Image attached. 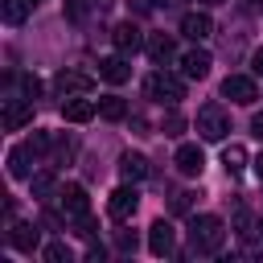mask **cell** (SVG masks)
Returning a JSON list of instances; mask_svg holds the SVG:
<instances>
[{
    "label": "cell",
    "instance_id": "obj_4",
    "mask_svg": "<svg viewBox=\"0 0 263 263\" xmlns=\"http://www.w3.org/2000/svg\"><path fill=\"white\" fill-rule=\"evenodd\" d=\"M222 95H226L230 103H238V107H251V103L259 99V86H255L251 74H226V78H222Z\"/></svg>",
    "mask_w": 263,
    "mask_h": 263
},
{
    "label": "cell",
    "instance_id": "obj_8",
    "mask_svg": "<svg viewBox=\"0 0 263 263\" xmlns=\"http://www.w3.org/2000/svg\"><path fill=\"white\" fill-rule=\"evenodd\" d=\"M53 90L58 95H90L95 90V78L82 74V70H58L53 74Z\"/></svg>",
    "mask_w": 263,
    "mask_h": 263
},
{
    "label": "cell",
    "instance_id": "obj_20",
    "mask_svg": "<svg viewBox=\"0 0 263 263\" xmlns=\"http://www.w3.org/2000/svg\"><path fill=\"white\" fill-rule=\"evenodd\" d=\"M222 164H226V173H230V177H238V173L247 168V148H242V144H226Z\"/></svg>",
    "mask_w": 263,
    "mask_h": 263
},
{
    "label": "cell",
    "instance_id": "obj_11",
    "mask_svg": "<svg viewBox=\"0 0 263 263\" xmlns=\"http://www.w3.org/2000/svg\"><path fill=\"white\" fill-rule=\"evenodd\" d=\"M111 41H115V49H119V53H127V58H132L136 49H144V33H140L132 21L115 25V29H111Z\"/></svg>",
    "mask_w": 263,
    "mask_h": 263
},
{
    "label": "cell",
    "instance_id": "obj_36",
    "mask_svg": "<svg viewBox=\"0 0 263 263\" xmlns=\"http://www.w3.org/2000/svg\"><path fill=\"white\" fill-rule=\"evenodd\" d=\"M259 230H263V218H259Z\"/></svg>",
    "mask_w": 263,
    "mask_h": 263
},
{
    "label": "cell",
    "instance_id": "obj_9",
    "mask_svg": "<svg viewBox=\"0 0 263 263\" xmlns=\"http://www.w3.org/2000/svg\"><path fill=\"white\" fill-rule=\"evenodd\" d=\"M173 247H177V230H173V222H152V230H148V251L156 255V259H164V255H173Z\"/></svg>",
    "mask_w": 263,
    "mask_h": 263
},
{
    "label": "cell",
    "instance_id": "obj_7",
    "mask_svg": "<svg viewBox=\"0 0 263 263\" xmlns=\"http://www.w3.org/2000/svg\"><path fill=\"white\" fill-rule=\"evenodd\" d=\"M136 205H140V193H136V185L127 181V185H119L111 197H107V214L115 218V222H127L132 214H136Z\"/></svg>",
    "mask_w": 263,
    "mask_h": 263
},
{
    "label": "cell",
    "instance_id": "obj_5",
    "mask_svg": "<svg viewBox=\"0 0 263 263\" xmlns=\"http://www.w3.org/2000/svg\"><path fill=\"white\" fill-rule=\"evenodd\" d=\"M58 197H62L58 205H62V218H66V222H82V218L90 214V197H86L82 185H66Z\"/></svg>",
    "mask_w": 263,
    "mask_h": 263
},
{
    "label": "cell",
    "instance_id": "obj_16",
    "mask_svg": "<svg viewBox=\"0 0 263 263\" xmlns=\"http://www.w3.org/2000/svg\"><path fill=\"white\" fill-rule=\"evenodd\" d=\"M95 103L90 99H78V95H66V103H62V119L66 123H86V119H95Z\"/></svg>",
    "mask_w": 263,
    "mask_h": 263
},
{
    "label": "cell",
    "instance_id": "obj_10",
    "mask_svg": "<svg viewBox=\"0 0 263 263\" xmlns=\"http://www.w3.org/2000/svg\"><path fill=\"white\" fill-rule=\"evenodd\" d=\"M37 242H41V226H33V222H12V226H8V247L33 255Z\"/></svg>",
    "mask_w": 263,
    "mask_h": 263
},
{
    "label": "cell",
    "instance_id": "obj_29",
    "mask_svg": "<svg viewBox=\"0 0 263 263\" xmlns=\"http://www.w3.org/2000/svg\"><path fill=\"white\" fill-rule=\"evenodd\" d=\"M189 197H193V193H177V197H173V210L185 214V210H189Z\"/></svg>",
    "mask_w": 263,
    "mask_h": 263
},
{
    "label": "cell",
    "instance_id": "obj_26",
    "mask_svg": "<svg viewBox=\"0 0 263 263\" xmlns=\"http://www.w3.org/2000/svg\"><path fill=\"white\" fill-rule=\"evenodd\" d=\"M160 127H164V136H181V127H185V119H181V115H177V111H168V115H164V123H160Z\"/></svg>",
    "mask_w": 263,
    "mask_h": 263
},
{
    "label": "cell",
    "instance_id": "obj_18",
    "mask_svg": "<svg viewBox=\"0 0 263 263\" xmlns=\"http://www.w3.org/2000/svg\"><path fill=\"white\" fill-rule=\"evenodd\" d=\"M210 66H214V58H210L205 49H189V53L181 58V70H185V78H205V74H210Z\"/></svg>",
    "mask_w": 263,
    "mask_h": 263
},
{
    "label": "cell",
    "instance_id": "obj_1",
    "mask_svg": "<svg viewBox=\"0 0 263 263\" xmlns=\"http://www.w3.org/2000/svg\"><path fill=\"white\" fill-rule=\"evenodd\" d=\"M222 242H226V226H222V218H214V214H197V218L189 222V251H193V255H218Z\"/></svg>",
    "mask_w": 263,
    "mask_h": 263
},
{
    "label": "cell",
    "instance_id": "obj_33",
    "mask_svg": "<svg viewBox=\"0 0 263 263\" xmlns=\"http://www.w3.org/2000/svg\"><path fill=\"white\" fill-rule=\"evenodd\" d=\"M255 177H259V181H263V152H259V156H255Z\"/></svg>",
    "mask_w": 263,
    "mask_h": 263
},
{
    "label": "cell",
    "instance_id": "obj_13",
    "mask_svg": "<svg viewBox=\"0 0 263 263\" xmlns=\"http://www.w3.org/2000/svg\"><path fill=\"white\" fill-rule=\"evenodd\" d=\"M173 164H177V173H185V177H201L205 156H201V148H197V144H181V148H177V156H173Z\"/></svg>",
    "mask_w": 263,
    "mask_h": 263
},
{
    "label": "cell",
    "instance_id": "obj_31",
    "mask_svg": "<svg viewBox=\"0 0 263 263\" xmlns=\"http://www.w3.org/2000/svg\"><path fill=\"white\" fill-rule=\"evenodd\" d=\"M103 255H107L103 247H90V251H86V259H90V263H103Z\"/></svg>",
    "mask_w": 263,
    "mask_h": 263
},
{
    "label": "cell",
    "instance_id": "obj_27",
    "mask_svg": "<svg viewBox=\"0 0 263 263\" xmlns=\"http://www.w3.org/2000/svg\"><path fill=\"white\" fill-rule=\"evenodd\" d=\"M115 247H119L123 255H132V251H136V234H132V230H115Z\"/></svg>",
    "mask_w": 263,
    "mask_h": 263
},
{
    "label": "cell",
    "instance_id": "obj_3",
    "mask_svg": "<svg viewBox=\"0 0 263 263\" xmlns=\"http://www.w3.org/2000/svg\"><path fill=\"white\" fill-rule=\"evenodd\" d=\"M197 132H201V140L218 144V140L230 136V115H226L218 103H205V107L197 111Z\"/></svg>",
    "mask_w": 263,
    "mask_h": 263
},
{
    "label": "cell",
    "instance_id": "obj_24",
    "mask_svg": "<svg viewBox=\"0 0 263 263\" xmlns=\"http://www.w3.org/2000/svg\"><path fill=\"white\" fill-rule=\"evenodd\" d=\"M45 259H49V263H70L74 251H70L66 242H49V247H45Z\"/></svg>",
    "mask_w": 263,
    "mask_h": 263
},
{
    "label": "cell",
    "instance_id": "obj_19",
    "mask_svg": "<svg viewBox=\"0 0 263 263\" xmlns=\"http://www.w3.org/2000/svg\"><path fill=\"white\" fill-rule=\"evenodd\" d=\"M119 177L132 181V185L144 181V177H148V160H144L140 152H123V156H119Z\"/></svg>",
    "mask_w": 263,
    "mask_h": 263
},
{
    "label": "cell",
    "instance_id": "obj_32",
    "mask_svg": "<svg viewBox=\"0 0 263 263\" xmlns=\"http://www.w3.org/2000/svg\"><path fill=\"white\" fill-rule=\"evenodd\" d=\"M251 132H255V136H259V140H263V111H259V115H255V119H251Z\"/></svg>",
    "mask_w": 263,
    "mask_h": 263
},
{
    "label": "cell",
    "instance_id": "obj_14",
    "mask_svg": "<svg viewBox=\"0 0 263 263\" xmlns=\"http://www.w3.org/2000/svg\"><path fill=\"white\" fill-rule=\"evenodd\" d=\"M181 33H185L189 41H205V37L214 33L210 12H185V16H181Z\"/></svg>",
    "mask_w": 263,
    "mask_h": 263
},
{
    "label": "cell",
    "instance_id": "obj_15",
    "mask_svg": "<svg viewBox=\"0 0 263 263\" xmlns=\"http://www.w3.org/2000/svg\"><path fill=\"white\" fill-rule=\"evenodd\" d=\"M144 49H148V58H152L156 66H168L173 53H177V41H173L168 33H152V37L144 41Z\"/></svg>",
    "mask_w": 263,
    "mask_h": 263
},
{
    "label": "cell",
    "instance_id": "obj_21",
    "mask_svg": "<svg viewBox=\"0 0 263 263\" xmlns=\"http://www.w3.org/2000/svg\"><path fill=\"white\" fill-rule=\"evenodd\" d=\"M29 185H33V197H41V201H49V197L58 193V177H53V173H33Z\"/></svg>",
    "mask_w": 263,
    "mask_h": 263
},
{
    "label": "cell",
    "instance_id": "obj_6",
    "mask_svg": "<svg viewBox=\"0 0 263 263\" xmlns=\"http://www.w3.org/2000/svg\"><path fill=\"white\" fill-rule=\"evenodd\" d=\"M29 123H33V99L8 95V99H4V127H8V132H21V127H29Z\"/></svg>",
    "mask_w": 263,
    "mask_h": 263
},
{
    "label": "cell",
    "instance_id": "obj_12",
    "mask_svg": "<svg viewBox=\"0 0 263 263\" xmlns=\"http://www.w3.org/2000/svg\"><path fill=\"white\" fill-rule=\"evenodd\" d=\"M99 78H103V82H111V86L127 82V78H132L127 53H111V58H103V62H99Z\"/></svg>",
    "mask_w": 263,
    "mask_h": 263
},
{
    "label": "cell",
    "instance_id": "obj_23",
    "mask_svg": "<svg viewBox=\"0 0 263 263\" xmlns=\"http://www.w3.org/2000/svg\"><path fill=\"white\" fill-rule=\"evenodd\" d=\"M29 0H0V12H4V21L8 25H25V16H29Z\"/></svg>",
    "mask_w": 263,
    "mask_h": 263
},
{
    "label": "cell",
    "instance_id": "obj_17",
    "mask_svg": "<svg viewBox=\"0 0 263 263\" xmlns=\"http://www.w3.org/2000/svg\"><path fill=\"white\" fill-rule=\"evenodd\" d=\"M33 156H37V152L29 148V140H25V144H16V148L8 152V177H12V181L33 177V173H29V160H33Z\"/></svg>",
    "mask_w": 263,
    "mask_h": 263
},
{
    "label": "cell",
    "instance_id": "obj_35",
    "mask_svg": "<svg viewBox=\"0 0 263 263\" xmlns=\"http://www.w3.org/2000/svg\"><path fill=\"white\" fill-rule=\"evenodd\" d=\"M201 4H218V0H201Z\"/></svg>",
    "mask_w": 263,
    "mask_h": 263
},
{
    "label": "cell",
    "instance_id": "obj_25",
    "mask_svg": "<svg viewBox=\"0 0 263 263\" xmlns=\"http://www.w3.org/2000/svg\"><path fill=\"white\" fill-rule=\"evenodd\" d=\"M21 90H25V99H37L41 95V78L37 74H21Z\"/></svg>",
    "mask_w": 263,
    "mask_h": 263
},
{
    "label": "cell",
    "instance_id": "obj_22",
    "mask_svg": "<svg viewBox=\"0 0 263 263\" xmlns=\"http://www.w3.org/2000/svg\"><path fill=\"white\" fill-rule=\"evenodd\" d=\"M99 115H103V119H107V123H119V119H123V115H127V103H123V99H119V95H107V99H103V103H99Z\"/></svg>",
    "mask_w": 263,
    "mask_h": 263
},
{
    "label": "cell",
    "instance_id": "obj_2",
    "mask_svg": "<svg viewBox=\"0 0 263 263\" xmlns=\"http://www.w3.org/2000/svg\"><path fill=\"white\" fill-rule=\"evenodd\" d=\"M144 95H148L152 103H168V107H177V103L185 99V82H181L177 74H168V70H156V74L144 78Z\"/></svg>",
    "mask_w": 263,
    "mask_h": 263
},
{
    "label": "cell",
    "instance_id": "obj_30",
    "mask_svg": "<svg viewBox=\"0 0 263 263\" xmlns=\"http://www.w3.org/2000/svg\"><path fill=\"white\" fill-rule=\"evenodd\" d=\"M251 70H255V74H263V49H255V53H251Z\"/></svg>",
    "mask_w": 263,
    "mask_h": 263
},
{
    "label": "cell",
    "instance_id": "obj_34",
    "mask_svg": "<svg viewBox=\"0 0 263 263\" xmlns=\"http://www.w3.org/2000/svg\"><path fill=\"white\" fill-rule=\"evenodd\" d=\"M160 4H168V0H144V8H160Z\"/></svg>",
    "mask_w": 263,
    "mask_h": 263
},
{
    "label": "cell",
    "instance_id": "obj_28",
    "mask_svg": "<svg viewBox=\"0 0 263 263\" xmlns=\"http://www.w3.org/2000/svg\"><path fill=\"white\" fill-rule=\"evenodd\" d=\"M234 226H238V234H242V238H251V234H255V230H251L255 222H251V214H247V210H238V218H234Z\"/></svg>",
    "mask_w": 263,
    "mask_h": 263
}]
</instances>
